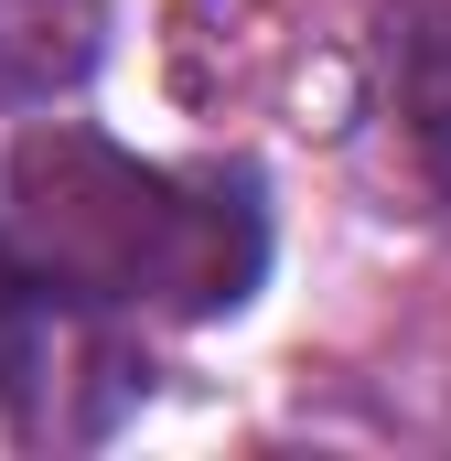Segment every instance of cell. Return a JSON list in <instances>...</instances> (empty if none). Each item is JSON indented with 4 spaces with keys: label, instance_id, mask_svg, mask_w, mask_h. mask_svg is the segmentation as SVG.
Instances as JSON below:
<instances>
[{
    "label": "cell",
    "instance_id": "6da1fadb",
    "mask_svg": "<svg viewBox=\"0 0 451 461\" xmlns=\"http://www.w3.org/2000/svg\"><path fill=\"white\" fill-rule=\"evenodd\" d=\"M11 247L54 301L87 312H236L269 268V215L247 172H161L87 129H32L11 150Z\"/></svg>",
    "mask_w": 451,
    "mask_h": 461
},
{
    "label": "cell",
    "instance_id": "7a4b0ae2",
    "mask_svg": "<svg viewBox=\"0 0 451 461\" xmlns=\"http://www.w3.org/2000/svg\"><path fill=\"white\" fill-rule=\"evenodd\" d=\"M376 65H387V129L409 183L451 204V0H387Z\"/></svg>",
    "mask_w": 451,
    "mask_h": 461
},
{
    "label": "cell",
    "instance_id": "3957f363",
    "mask_svg": "<svg viewBox=\"0 0 451 461\" xmlns=\"http://www.w3.org/2000/svg\"><path fill=\"white\" fill-rule=\"evenodd\" d=\"M108 43V0H0V108H54L87 86Z\"/></svg>",
    "mask_w": 451,
    "mask_h": 461
},
{
    "label": "cell",
    "instance_id": "277c9868",
    "mask_svg": "<svg viewBox=\"0 0 451 461\" xmlns=\"http://www.w3.org/2000/svg\"><path fill=\"white\" fill-rule=\"evenodd\" d=\"M43 312H54V290L22 268V247H11V226H0V386L32 365V344H43Z\"/></svg>",
    "mask_w": 451,
    "mask_h": 461
}]
</instances>
